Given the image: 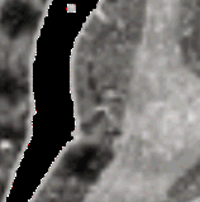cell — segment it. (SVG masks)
I'll list each match as a JSON object with an SVG mask.
<instances>
[{"instance_id": "obj_1", "label": "cell", "mask_w": 200, "mask_h": 202, "mask_svg": "<svg viewBox=\"0 0 200 202\" xmlns=\"http://www.w3.org/2000/svg\"><path fill=\"white\" fill-rule=\"evenodd\" d=\"M36 22L37 13L22 0H9L5 3L0 14V27L11 39L32 29Z\"/></svg>"}, {"instance_id": "obj_2", "label": "cell", "mask_w": 200, "mask_h": 202, "mask_svg": "<svg viewBox=\"0 0 200 202\" xmlns=\"http://www.w3.org/2000/svg\"><path fill=\"white\" fill-rule=\"evenodd\" d=\"M23 87L14 76L7 71H0V99L15 101L22 96Z\"/></svg>"}]
</instances>
